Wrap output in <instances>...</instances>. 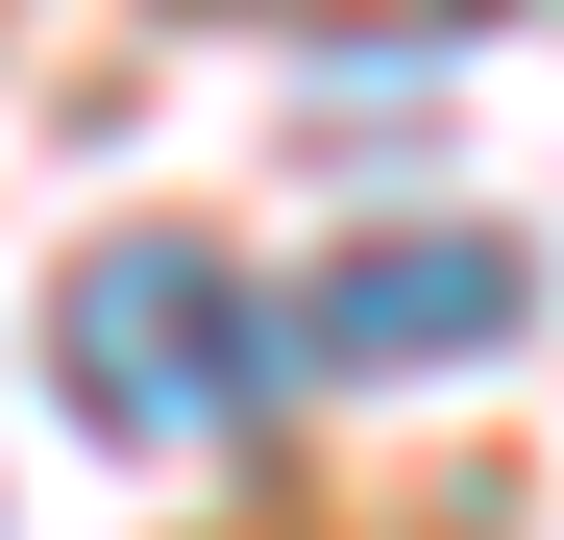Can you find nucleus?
Wrapping results in <instances>:
<instances>
[{
  "label": "nucleus",
  "instance_id": "nucleus-1",
  "mask_svg": "<svg viewBox=\"0 0 564 540\" xmlns=\"http://www.w3.org/2000/svg\"><path fill=\"white\" fill-rule=\"evenodd\" d=\"M50 369L99 442H246L270 418V295L197 246V222H99L50 270Z\"/></svg>",
  "mask_w": 564,
  "mask_h": 540
},
{
  "label": "nucleus",
  "instance_id": "nucleus-2",
  "mask_svg": "<svg viewBox=\"0 0 564 540\" xmlns=\"http://www.w3.org/2000/svg\"><path fill=\"white\" fill-rule=\"evenodd\" d=\"M516 320H540V270L491 222H368L319 270V369H466V344H516Z\"/></svg>",
  "mask_w": 564,
  "mask_h": 540
}]
</instances>
